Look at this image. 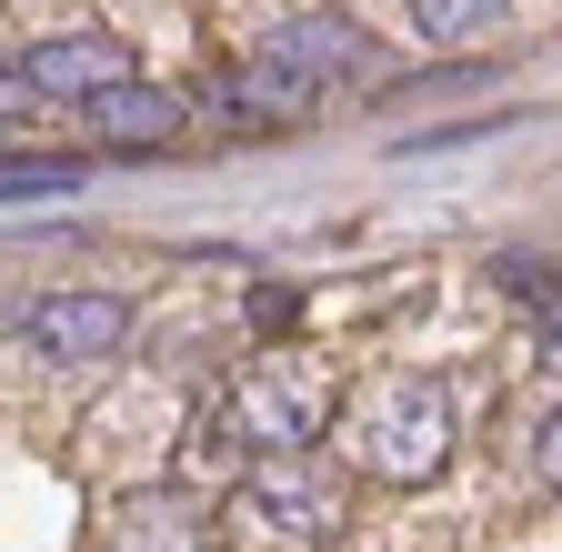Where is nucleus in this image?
I'll return each mask as SVG.
<instances>
[{"mask_svg": "<svg viewBox=\"0 0 562 552\" xmlns=\"http://www.w3.org/2000/svg\"><path fill=\"white\" fill-rule=\"evenodd\" d=\"M351 472L362 482H392V493H412V482H432L452 462V392L432 372H382L362 402H351Z\"/></svg>", "mask_w": 562, "mask_h": 552, "instance_id": "1", "label": "nucleus"}, {"mask_svg": "<svg viewBox=\"0 0 562 552\" xmlns=\"http://www.w3.org/2000/svg\"><path fill=\"white\" fill-rule=\"evenodd\" d=\"M331 372L322 362H302V352H271V362H251L241 382H232V432L251 442V452H312L322 432H331Z\"/></svg>", "mask_w": 562, "mask_h": 552, "instance_id": "2", "label": "nucleus"}, {"mask_svg": "<svg viewBox=\"0 0 562 552\" xmlns=\"http://www.w3.org/2000/svg\"><path fill=\"white\" fill-rule=\"evenodd\" d=\"M241 503H251L281 542H331L341 512H351V482H341L331 462H312V452H261V472H251Z\"/></svg>", "mask_w": 562, "mask_h": 552, "instance_id": "3", "label": "nucleus"}, {"mask_svg": "<svg viewBox=\"0 0 562 552\" xmlns=\"http://www.w3.org/2000/svg\"><path fill=\"white\" fill-rule=\"evenodd\" d=\"M21 341H31L41 362H70V372H81V362H111L121 341H131V302L121 292H41L21 312Z\"/></svg>", "mask_w": 562, "mask_h": 552, "instance_id": "4", "label": "nucleus"}, {"mask_svg": "<svg viewBox=\"0 0 562 552\" xmlns=\"http://www.w3.org/2000/svg\"><path fill=\"white\" fill-rule=\"evenodd\" d=\"M251 50H261V60H281V71L312 81V91H341V81H362V71H372L362 21H341V11H292V21H271Z\"/></svg>", "mask_w": 562, "mask_h": 552, "instance_id": "5", "label": "nucleus"}, {"mask_svg": "<svg viewBox=\"0 0 562 552\" xmlns=\"http://www.w3.org/2000/svg\"><path fill=\"white\" fill-rule=\"evenodd\" d=\"M111 81H131V50L101 31H50L11 60V91H41V101H101Z\"/></svg>", "mask_w": 562, "mask_h": 552, "instance_id": "6", "label": "nucleus"}, {"mask_svg": "<svg viewBox=\"0 0 562 552\" xmlns=\"http://www.w3.org/2000/svg\"><path fill=\"white\" fill-rule=\"evenodd\" d=\"M81 111H91V131H101V151H171L181 121H191V101L161 91V81H111V91L81 101Z\"/></svg>", "mask_w": 562, "mask_h": 552, "instance_id": "7", "label": "nucleus"}, {"mask_svg": "<svg viewBox=\"0 0 562 552\" xmlns=\"http://www.w3.org/2000/svg\"><path fill=\"white\" fill-rule=\"evenodd\" d=\"M211 111H232V121H261V131H292V121H312L322 111V91L312 81H292V71H281V60H232V71L222 81H211Z\"/></svg>", "mask_w": 562, "mask_h": 552, "instance_id": "8", "label": "nucleus"}, {"mask_svg": "<svg viewBox=\"0 0 562 552\" xmlns=\"http://www.w3.org/2000/svg\"><path fill=\"white\" fill-rule=\"evenodd\" d=\"M503 11H513V0H412V31L442 41V50H462L482 31H503Z\"/></svg>", "mask_w": 562, "mask_h": 552, "instance_id": "9", "label": "nucleus"}, {"mask_svg": "<svg viewBox=\"0 0 562 552\" xmlns=\"http://www.w3.org/2000/svg\"><path fill=\"white\" fill-rule=\"evenodd\" d=\"M70 181H81V161H21V151H11V171H0V191H11V201H41V191H70Z\"/></svg>", "mask_w": 562, "mask_h": 552, "instance_id": "10", "label": "nucleus"}, {"mask_svg": "<svg viewBox=\"0 0 562 552\" xmlns=\"http://www.w3.org/2000/svg\"><path fill=\"white\" fill-rule=\"evenodd\" d=\"M532 472H542V493H562V402L542 412V432H532Z\"/></svg>", "mask_w": 562, "mask_h": 552, "instance_id": "11", "label": "nucleus"}, {"mask_svg": "<svg viewBox=\"0 0 562 552\" xmlns=\"http://www.w3.org/2000/svg\"><path fill=\"white\" fill-rule=\"evenodd\" d=\"M542 362H552V372H562V292H552V302H542Z\"/></svg>", "mask_w": 562, "mask_h": 552, "instance_id": "12", "label": "nucleus"}]
</instances>
